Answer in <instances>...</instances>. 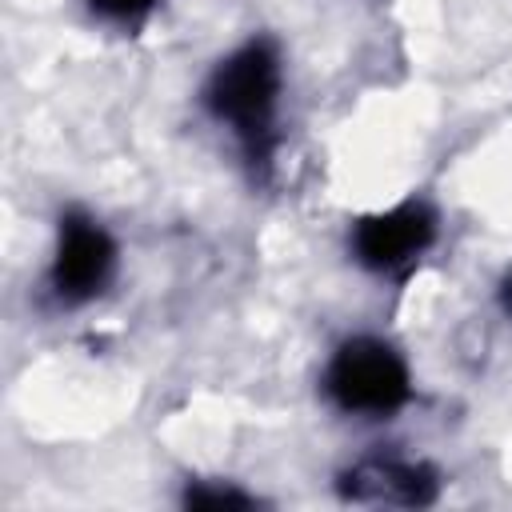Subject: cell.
Segmentation results:
<instances>
[{"label": "cell", "instance_id": "7a4b0ae2", "mask_svg": "<svg viewBox=\"0 0 512 512\" xmlns=\"http://www.w3.org/2000/svg\"><path fill=\"white\" fill-rule=\"evenodd\" d=\"M324 392L344 412L384 416L408 400V364L384 340L356 336L336 348L324 372Z\"/></svg>", "mask_w": 512, "mask_h": 512}, {"label": "cell", "instance_id": "8992f818", "mask_svg": "<svg viewBox=\"0 0 512 512\" xmlns=\"http://www.w3.org/2000/svg\"><path fill=\"white\" fill-rule=\"evenodd\" d=\"M88 4H92L96 16H104V20H120V24L140 20V16H148V12L156 8V0H88Z\"/></svg>", "mask_w": 512, "mask_h": 512}, {"label": "cell", "instance_id": "6da1fadb", "mask_svg": "<svg viewBox=\"0 0 512 512\" xmlns=\"http://www.w3.org/2000/svg\"><path fill=\"white\" fill-rule=\"evenodd\" d=\"M208 112L236 132V140L252 156H268L272 124L280 108V56L268 40H248L244 48L228 52L208 84H204Z\"/></svg>", "mask_w": 512, "mask_h": 512}, {"label": "cell", "instance_id": "277c9868", "mask_svg": "<svg viewBox=\"0 0 512 512\" xmlns=\"http://www.w3.org/2000/svg\"><path fill=\"white\" fill-rule=\"evenodd\" d=\"M436 224L424 204H396L388 212H372L352 232V252L372 272H400L432 244Z\"/></svg>", "mask_w": 512, "mask_h": 512}, {"label": "cell", "instance_id": "52a82bcc", "mask_svg": "<svg viewBox=\"0 0 512 512\" xmlns=\"http://www.w3.org/2000/svg\"><path fill=\"white\" fill-rule=\"evenodd\" d=\"M188 504H200V508H236V504H252V496H244V492H232V488H188Z\"/></svg>", "mask_w": 512, "mask_h": 512}, {"label": "cell", "instance_id": "5b68a950", "mask_svg": "<svg viewBox=\"0 0 512 512\" xmlns=\"http://www.w3.org/2000/svg\"><path fill=\"white\" fill-rule=\"evenodd\" d=\"M348 488H352V496H364V500H392V504H424V500H432L428 472L416 468V464H396V460L356 468L348 476Z\"/></svg>", "mask_w": 512, "mask_h": 512}, {"label": "cell", "instance_id": "3957f363", "mask_svg": "<svg viewBox=\"0 0 512 512\" xmlns=\"http://www.w3.org/2000/svg\"><path fill=\"white\" fill-rule=\"evenodd\" d=\"M116 268V244L112 236L80 212H68L60 220V240H56V256H52V288L56 296L80 304L92 300L108 276Z\"/></svg>", "mask_w": 512, "mask_h": 512}]
</instances>
